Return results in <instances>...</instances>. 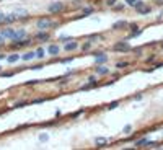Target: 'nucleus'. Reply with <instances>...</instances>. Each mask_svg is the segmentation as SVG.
Masks as SVG:
<instances>
[{
    "label": "nucleus",
    "instance_id": "f257e3e1",
    "mask_svg": "<svg viewBox=\"0 0 163 150\" xmlns=\"http://www.w3.org/2000/svg\"><path fill=\"white\" fill-rule=\"evenodd\" d=\"M54 26H57L56 21H51L49 18H41L36 21V28L41 31V29H47V28H54Z\"/></svg>",
    "mask_w": 163,
    "mask_h": 150
},
{
    "label": "nucleus",
    "instance_id": "f03ea898",
    "mask_svg": "<svg viewBox=\"0 0 163 150\" xmlns=\"http://www.w3.org/2000/svg\"><path fill=\"white\" fill-rule=\"evenodd\" d=\"M62 10H64V3L62 2H54V3H51V5L47 7V12L49 13H59Z\"/></svg>",
    "mask_w": 163,
    "mask_h": 150
},
{
    "label": "nucleus",
    "instance_id": "7ed1b4c3",
    "mask_svg": "<svg viewBox=\"0 0 163 150\" xmlns=\"http://www.w3.org/2000/svg\"><path fill=\"white\" fill-rule=\"evenodd\" d=\"M113 49L114 51H129L131 46H129V42H127V41H119V42H116L113 46Z\"/></svg>",
    "mask_w": 163,
    "mask_h": 150
},
{
    "label": "nucleus",
    "instance_id": "20e7f679",
    "mask_svg": "<svg viewBox=\"0 0 163 150\" xmlns=\"http://www.w3.org/2000/svg\"><path fill=\"white\" fill-rule=\"evenodd\" d=\"M59 52H60V47L57 44H49V47H47V54L49 56H57Z\"/></svg>",
    "mask_w": 163,
    "mask_h": 150
},
{
    "label": "nucleus",
    "instance_id": "39448f33",
    "mask_svg": "<svg viewBox=\"0 0 163 150\" xmlns=\"http://www.w3.org/2000/svg\"><path fill=\"white\" fill-rule=\"evenodd\" d=\"M77 47H78V42H77V41H70V42H65V44H64V51H67V52L75 51Z\"/></svg>",
    "mask_w": 163,
    "mask_h": 150
},
{
    "label": "nucleus",
    "instance_id": "423d86ee",
    "mask_svg": "<svg viewBox=\"0 0 163 150\" xmlns=\"http://www.w3.org/2000/svg\"><path fill=\"white\" fill-rule=\"evenodd\" d=\"M2 34H3V38H10L12 41L16 38V31H15L13 28H7V29H5V31H3Z\"/></svg>",
    "mask_w": 163,
    "mask_h": 150
},
{
    "label": "nucleus",
    "instance_id": "0eeeda50",
    "mask_svg": "<svg viewBox=\"0 0 163 150\" xmlns=\"http://www.w3.org/2000/svg\"><path fill=\"white\" fill-rule=\"evenodd\" d=\"M34 39H38V41H44V39H49V33H46L44 29H41L39 33L34 34Z\"/></svg>",
    "mask_w": 163,
    "mask_h": 150
},
{
    "label": "nucleus",
    "instance_id": "6e6552de",
    "mask_svg": "<svg viewBox=\"0 0 163 150\" xmlns=\"http://www.w3.org/2000/svg\"><path fill=\"white\" fill-rule=\"evenodd\" d=\"M16 18H18V16H16L15 13H12V15H5V16H3V21H2V23H13Z\"/></svg>",
    "mask_w": 163,
    "mask_h": 150
},
{
    "label": "nucleus",
    "instance_id": "1a4fd4ad",
    "mask_svg": "<svg viewBox=\"0 0 163 150\" xmlns=\"http://www.w3.org/2000/svg\"><path fill=\"white\" fill-rule=\"evenodd\" d=\"M21 57H23V60H33L34 57H36V51H29V52H26V54H23Z\"/></svg>",
    "mask_w": 163,
    "mask_h": 150
},
{
    "label": "nucleus",
    "instance_id": "9d476101",
    "mask_svg": "<svg viewBox=\"0 0 163 150\" xmlns=\"http://www.w3.org/2000/svg\"><path fill=\"white\" fill-rule=\"evenodd\" d=\"M124 26H127V21L124 20H121V21H116V23L113 25V29H122Z\"/></svg>",
    "mask_w": 163,
    "mask_h": 150
},
{
    "label": "nucleus",
    "instance_id": "9b49d317",
    "mask_svg": "<svg viewBox=\"0 0 163 150\" xmlns=\"http://www.w3.org/2000/svg\"><path fill=\"white\" fill-rule=\"evenodd\" d=\"M20 54H10L7 57V60H8V64H13V62H16V60H20Z\"/></svg>",
    "mask_w": 163,
    "mask_h": 150
},
{
    "label": "nucleus",
    "instance_id": "f8f14e48",
    "mask_svg": "<svg viewBox=\"0 0 163 150\" xmlns=\"http://www.w3.org/2000/svg\"><path fill=\"white\" fill-rule=\"evenodd\" d=\"M44 56H46V49L38 47V49H36V57H38V59H44Z\"/></svg>",
    "mask_w": 163,
    "mask_h": 150
},
{
    "label": "nucleus",
    "instance_id": "ddd939ff",
    "mask_svg": "<svg viewBox=\"0 0 163 150\" xmlns=\"http://www.w3.org/2000/svg\"><path fill=\"white\" fill-rule=\"evenodd\" d=\"M96 73L106 75V73H109V69H108V67H96Z\"/></svg>",
    "mask_w": 163,
    "mask_h": 150
},
{
    "label": "nucleus",
    "instance_id": "4468645a",
    "mask_svg": "<svg viewBox=\"0 0 163 150\" xmlns=\"http://www.w3.org/2000/svg\"><path fill=\"white\" fill-rule=\"evenodd\" d=\"M137 12L140 13V15H148V13L152 12V8H150V7H142V8H139Z\"/></svg>",
    "mask_w": 163,
    "mask_h": 150
},
{
    "label": "nucleus",
    "instance_id": "2eb2a0df",
    "mask_svg": "<svg viewBox=\"0 0 163 150\" xmlns=\"http://www.w3.org/2000/svg\"><path fill=\"white\" fill-rule=\"evenodd\" d=\"M114 67H116V69H126V67H129V62H124V60H122V62H117L116 65H114Z\"/></svg>",
    "mask_w": 163,
    "mask_h": 150
},
{
    "label": "nucleus",
    "instance_id": "dca6fc26",
    "mask_svg": "<svg viewBox=\"0 0 163 150\" xmlns=\"http://www.w3.org/2000/svg\"><path fill=\"white\" fill-rule=\"evenodd\" d=\"M106 142H108V140L104 139V137H98V139L95 140V144L98 145V147H101V145H104V144H106Z\"/></svg>",
    "mask_w": 163,
    "mask_h": 150
},
{
    "label": "nucleus",
    "instance_id": "f3484780",
    "mask_svg": "<svg viewBox=\"0 0 163 150\" xmlns=\"http://www.w3.org/2000/svg\"><path fill=\"white\" fill-rule=\"evenodd\" d=\"M147 142H148L147 139H140V140H137V142H135V147H145V145H147Z\"/></svg>",
    "mask_w": 163,
    "mask_h": 150
},
{
    "label": "nucleus",
    "instance_id": "a211bd4d",
    "mask_svg": "<svg viewBox=\"0 0 163 150\" xmlns=\"http://www.w3.org/2000/svg\"><path fill=\"white\" fill-rule=\"evenodd\" d=\"M25 36H26L25 29H18V31H16V38L15 39H21V38H25Z\"/></svg>",
    "mask_w": 163,
    "mask_h": 150
},
{
    "label": "nucleus",
    "instance_id": "6ab92c4d",
    "mask_svg": "<svg viewBox=\"0 0 163 150\" xmlns=\"http://www.w3.org/2000/svg\"><path fill=\"white\" fill-rule=\"evenodd\" d=\"M101 54H103V52H101ZM101 54L96 56V62H106L108 57H106V56H101Z\"/></svg>",
    "mask_w": 163,
    "mask_h": 150
},
{
    "label": "nucleus",
    "instance_id": "aec40b11",
    "mask_svg": "<svg viewBox=\"0 0 163 150\" xmlns=\"http://www.w3.org/2000/svg\"><path fill=\"white\" fill-rule=\"evenodd\" d=\"M142 7H144V2H142V0H137V2L134 3V8H135V10H139V8H142Z\"/></svg>",
    "mask_w": 163,
    "mask_h": 150
},
{
    "label": "nucleus",
    "instance_id": "412c9836",
    "mask_svg": "<svg viewBox=\"0 0 163 150\" xmlns=\"http://www.w3.org/2000/svg\"><path fill=\"white\" fill-rule=\"evenodd\" d=\"M117 106H119V101H113V103H109L108 109H114V108H117Z\"/></svg>",
    "mask_w": 163,
    "mask_h": 150
},
{
    "label": "nucleus",
    "instance_id": "4be33fe9",
    "mask_svg": "<svg viewBox=\"0 0 163 150\" xmlns=\"http://www.w3.org/2000/svg\"><path fill=\"white\" fill-rule=\"evenodd\" d=\"M29 103H31V101H20V103H16L15 106L16 108H21V106H26V104H29Z\"/></svg>",
    "mask_w": 163,
    "mask_h": 150
},
{
    "label": "nucleus",
    "instance_id": "5701e85b",
    "mask_svg": "<svg viewBox=\"0 0 163 150\" xmlns=\"http://www.w3.org/2000/svg\"><path fill=\"white\" fill-rule=\"evenodd\" d=\"M90 13H93V8H91V7L83 8V15H90Z\"/></svg>",
    "mask_w": 163,
    "mask_h": 150
},
{
    "label": "nucleus",
    "instance_id": "b1692460",
    "mask_svg": "<svg viewBox=\"0 0 163 150\" xmlns=\"http://www.w3.org/2000/svg\"><path fill=\"white\" fill-rule=\"evenodd\" d=\"M131 131H132V126H126L124 129H122V132H124V134H129Z\"/></svg>",
    "mask_w": 163,
    "mask_h": 150
},
{
    "label": "nucleus",
    "instance_id": "393cba45",
    "mask_svg": "<svg viewBox=\"0 0 163 150\" xmlns=\"http://www.w3.org/2000/svg\"><path fill=\"white\" fill-rule=\"evenodd\" d=\"M39 140H41V142H46V140H47V134H41V135H39Z\"/></svg>",
    "mask_w": 163,
    "mask_h": 150
},
{
    "label": "nucleus",
    "instance_id": "a878e982",
    "mask_svg": "<svg viewBox=\"0 0 163 150\" xmlns=\"http://www.w3.org/2000/svg\"><path fill=\"white\" fill-rule=\"evenodd\" d=\"M60 41L65 44V42H69V41H70V38H69V36H60Z\"/></svg>",
    "mask_w": 163,
    "mask_h": 150
},
{
    "label": "nucleus",
    "instance_id": "bb28decb",
    "mask_svg": "<svg viewBox=\"0 0 163 150\" xmlns=\"http://www.w3.org/2000/svg\"><path fill=\"white\" fill-rule=\"evenodd\" d=\"M90 47H91V42H85V44H83V51H88Z\"/></svg>",
    "mask_w": 163,
    "mask_h": 150
},
{
    "label": "nucleus",
    "instance_id": "cd10ccee",
    "mask_svg": "<svg viewBox=\"0 0 163 150\" xmlns=\"http://www.w3.org/2000/svg\"><path fill=\"white\" fill-rule=\"evenodd\" d=\"M161 67H163V62H158V64L153 65V69H161ZM153 69H150V70H153Z\"/></svg>",
    "mask_w": 163,
    "mask_h": 150
},
{
    "label": "nucleus",
    "instance_id": "c85d7f7f",
    "mask_svg": "<svg viewBox=\"0 0 163 150\" xmlns=\"http://www.w3.org/2000/svg\"><path fill=\"white\" fill-rule=\"evenodd\" d=\"M114 3H116V0H106V5L109 7H114Z\"/></svg>",
    "mask_w": 163,
    "mask_h": 150
},
{
    "label": "nucleus",
    "instance_id": "c756f323",
    "mask_svg": "<svg viewBox=\"0 0 163 150\" xmlns=\"http://www.w3.org/2000/svg\"><path fill=\"white\" fill-rule=\"evenodd\" d=\"M135 2H137V0H126V3H127V5H131V7H134Z\"/></svg>",
    "mask_w": 163,
    "mask_h": 150
},
{
    "label": "nucleus",
    "instance_id": "7c9ffc66",
    "mask_svg": "<svg viewBox=\"0 0 163 150\" xmlns=\"http://www.w3.org/2000/svg\"><path fill=\"white\" fill-rule=\"evenodd\" d=\"M12 75H13V72H3L2 77H12Z\"/></svg>",
    "mask_w": 163,
    "mask_h": 150
},
{
    "label": "nucleus",
    "instance_id": "2f4dec72",
    "mask_svg": "<svg viewBox=\"0 0 163 150\" xmlns=\"http://www.w3.org/2000/svg\"><path fill=\"white\" fill-rule=\"evenodd\" d=\"M88 82H90V83H98V82H96V77H90Z\"/></svg>",
    "mask_w": 163,
    "mask_h": 150
},
{
    "label": "nucleus",
    "instance_id": "473e14b6",
    "mask_svg": "<svg viewBox=\"0 0 163 150\" xmlns=\"http://www.w3.org/2000/svg\"><path fill=\"white\" fill-rule=\"evenodd\" d=\"M34 83H38V80H31V82H26L25 85H34Z\"/></svg>",
    "mask_w": 163,
    "mask_h": 150
},
{
    "label": "nucleus",
    "instance_id": "72a5a7b5",
    "mask_svg": "<svg viewBox=\"0 0 163 150\" xmlns=\"http://www.w3.org/2000/svg\"><path fill=\"white\" fill-rule=\"evenodd\" d=\"M153 60H155V56H150V57L147 59V62H153Z\"/></svg>",
    "mask_w": 163,
    "mask_h": 150
},
{
    "label": "nucleus",
    "instance_id": "f704fd0d",
    "mask_svg": "<svg viewBox=\"0 0 163 150\" xmlns=\"http://www.w3.org/2000/svg\"><path fill=\"white\" fill-rule=\"evenodd\" d=\"M122 8H124V5H116V7H114V10H122Z\"/></svg>",
    "mask_w": 163,
    "mask_h": 150
},
{
    "label": "nucleus",
    "instance_id": "c9c22d12",
    "mask_svg": "<svg viewBox=\"0 0 163 150\" xmlns=\"http://www.w3.org/2000/svg\"><path fill=\"white\" fill-rule=\"evenodd\" d=\"M2 44H3V34L0 33V46H2Z\"/></svg>",
    "mask_w": 163,
    "mask_h": 150
},
{
    "label": "nucleus",
    "instance_id": "e433bc0d",
    "mask_svg": "<svg viewBox=\"0 0 163 150\" xmlns=\"http://www.w3.org/2000/svg\"><path fill=\"white\" fill-rule=\"evenodd\" d=\"M3 16H5V15H3V13H0V23L3 21Z\"/></svg>",
    "mask_w": 163,
    "mask_h": 150
},
{
    "label": "nucleus",
    "instance_id": "4c0bfd02",
    "mask_svg": "<svg viewBox=\"0 0 163 150\" xmlns=\"http://www.w3.org/2000/svg\"><path fill=\"white\" fill-rule=\"evenodd\" d=\"M0 59H7V56L5 54H0Z\"/></svg>",
    "mask_w": 163,
    "mask_h": 150
},
{
    "label": "nucleus",
    "instance_id": "58836bf2",
    "mask_svg": "<svg viewBox=\"0 0 163 150\" xmlns=\"http://www.w3.org/2000/svg\"><path fill=\"white\" fill-rule=\"evenodd\" d=\"M0 72H2V65H0Z\"/></svg>",
    "mask_w": 163,
    "mask_h": 150
},
{
    "label": "nucleus",
    "instance_id": "ea45409f",
    "mask_svg": "<svg viewBox=\"0 0 163 150\" xmlns=\"http://www.w3.org/2000/svg\"><path fill=\"white\" fill-rule=\"evenodd\" d=\"M161 47H163V42H161Z\"/></svg>",
    "mask_w": 163,
    "mask_h": 150
}]
</instances>
